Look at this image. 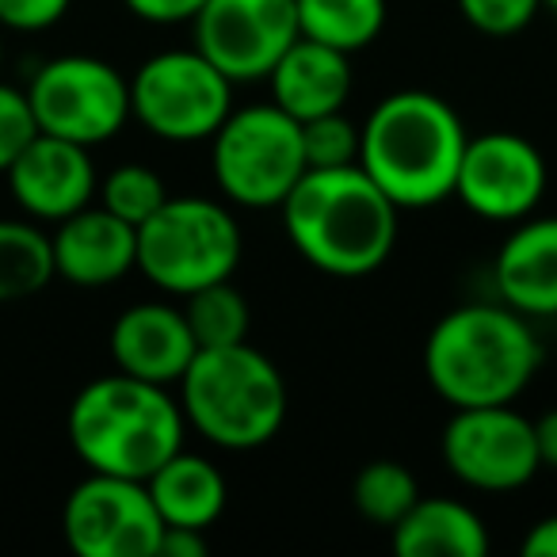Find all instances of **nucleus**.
Returning <instances> with one entry per match:
<instances>
[{"mask_svg":"<svg viewBox=\"0 0 557 557\" xmlns=\"http://www.w3.org/2000/svg\"><path fill=\"white\" fill-rule=\"evenodd\" d=\"M298 256L321 275L363 278L394 256L401 210L359 164L306 169L278 207Z\"/></svg>","mask_w":557,"mask_h":557,"instance_id":"nucleus-1","label":"nucleus"},{"mask_svg":"<svg viewBox=\"0 0 557 557\" xmlns=\"http://www.w3.org/2000/svg\"><path fill=\"white\" fill-rule=\"evenodd\" d=\"M542 367L531 318L511 306L466 302L447 310L424 341V379L450 409L516 405Z\"/></svg>","mask_w":557,"mask_h":557,"instance_id":"nucleus-2","label":"nucleus"},{"mask_svg":"<svg viewBox=\"0 0 557 557\" xmlns=\"http://www.w3.org/2000/svg\"><path fill=\"white\" fill-rule=\"evenodd\" d=\"M359 126V169L394 199L397 210H428L455 199L470 131L443 96L401 88L382 96Z\"/></svg>","mask_w":557,"mask_h":557,"instance_id":"nucleus-3","label":"nucleus"},{"mask_svg":"<svg viewBox=\"0 0 557 557\" xmlns=\"http://www.w3.org/2000/svg\"><path fill=\"white\" fill-rule=\"evenodd\" d=\"M65 435L88 473L146 481L184 447L187 420L169 386L115 371L81 386L65 412Z\"/></svg>","mask_w":557,"mask_h":557,"instance_id":"nucleus-4","label":"nucleus"},{"mask_svg":"<svg viewBox=\"0 0 557 557\" xmlns=\"http://www.w3.org/2000/svg\"><path fill=\"white\" fill-rule=\"evenodd\" d=\"M180 409L199 440L218 450L268 447L287 424V379L252 344L199 348L180 379Z\"/></svg>","mask_w":557,"mask_h":557,"instance_id":"nucleus-5","label":"nucleus"},{"mask_svg":"<svg viewBox=\"0 0 557 557\" xmlns=\"http://www.w3.org/2000/svg\"><path fill=\"white\" fill-rule=\"evenodd\" d=\"M245 252V233L230 207L207 195H169L138 225V271L164 295H191L233 278Z\"/></svg>","mask_w":557,"mask_h":557,"instance_id":"nucleus-6","label":"nucleus"},{"mask_svg":"<svg viewBox=\"0 0 557 557\" xmlns=\"http://www.w3.org/2000/svg\"><path fill=\"white\" fill-rule=\"evenodd\" d=\"M210 172L233 207L278 210L306 176L302 123L278 103L233 108L210 138Z\"/></svg>","mask_w":557,"mask_h":557,"instance_id":"nucleus-7","label":"nucleus"},{"mask_svg":"<svg viewBox=\"0 0 557 557\" xmlns=\"http://www.w3.org/2000/svg\"><path fill=\"white\" fill-rule=\"evenodd\" d=\"M233 111V81L199 47L157 50L131 73V119L157 141H210Z\"/></svg>","mask_w":557,"mask_h":557,"instance_id":"nucleus-8","label":"nucleus"},{"mask_svg":"<svg viewBox=\"0 0 557 557\" xmlns=\"http://www.w3.org/2000/svg\"><path fill=\"white\" fill-rule=\"evenodd\" d=\"M35 126L77 146H103L131 123V77L92 54H62L35 70L27 85Z\"/></svg>","mask_w":557,"mask_h":557,"instance_id":"nucleus-9","label":"nucleus"},{"mask_svg":"<svg viewBox=\"0 0 557 557\" xmlns=\"http://www.w3.org/2000/svg\"><path fill=\"white\" fill-rule=\"evenodd\" d=\"M440 455L450 478L478 493H516L542 470L534 420L516 405L455 409L443 428Z\"/></svg>","mask_w":557,"mask_h":557,"instance_id":"nucleus-10","label":"nucleus"},{"mask_svg":"<svg viewBox=\"0 0 557 557\" xmlns=\"http://www.w3.org/2000/svg\"><path fill=\"white\" fill-rule=\"evenodd\" d=\"M62 534L77 557H157L164 519L146 481L88 473L65 496Z\"/></svg>","mask_w":557,"mask_h":557,"instance_id":"nucleus-11","label":"nucleus"},{"mask_svg":"<svg viewBox=\"0 0 557 557\" xmlns=\"http://www.w3.org/2000/svg\"><path fill=\"white\" fill-rule=\"evenodd\" d=\"M195 47L233 81H268L275 62L295 47L298 0H207L191 20Z\"/></svg>","mask_w":557,"mask_h":557,"instance_id":"nucleus-12","label":"nucleus"},{"mask_svg":"<svg viewBox=\"0 0 557 557\" xmlns=\"http://www.w3.org/2000/svg\"><path fill=\"white\" fill-rule=\"evenodd\" d=\"M549 184L542 149L516 131H488L466 141L455 199L481 222L516 225L534 214Z\"/></svg>","mask_w":557,"mask_h":557,"instance_id":"nucleus-13","label":"nucleus"},{"mask_svg":"<svg viewBox=\"0 0 557 557\" xmlns=\"http://www.w3.org/2000/svg\"><path fill=\"white\" fill-rule=\"evenodd\" d=\"M4 180H9L16 207L27 218H35V222L50 225H58L62 218L88 207L96 199V187H100L92 149L42 131L27 141L24 153L4 172Z\"/></svg>","mask_w":557,"mask_h":557,"instance_id":"nucleus-14","label":"nucleus"},{"mask_svg":"<svg viewBox=\"0 0 557 557\" xmlns=\"http://www.w3.org/2000/svg\"><path fill=\"white\" fill-rule=\"evenodd\" d=\"M54 275L77 290H103L138 271V230L100 202L62 218L50 233Z\"/></svg>","mask_w":557,"mask_h":557,"instance_id":"nucleus-15","label":"nucleus"},{"mask_svg":"<svg viewBox=\"0 0 557 557\" xmlns=\"http://www.w3.org/2000/svg\"><path fill=\"white\" fill-rule=\"evenodd\" d=\"M108 351L115 371L157 386H180L191 359L199 356V344L184 318V306L134 302L111 325Z\"/></svg>","mask_w":557,"mask_h":557,"instance_id":"nucleus-16","label":"nucleus"},{"mask_svg":"<svg viewBox=\"0 0 557 557\" xmlns=\"http://www.w3.org/2000/svg\"><path fill=\"white\" fill-rule=\"evenodd\" d=\"M496 298L531 321L557 318V214L511 225L493 260Z\"/></svg>","mask_w":557,"mask_h":557,"instance_id":"nucleus-17","label":"nucleus"},{"mask_svg":"<svg viewBox=\"0 0 557 557\" xmlns=\"http://www.w3.org/2000/svg\"><path fill=\"white\" fill-rule=\"evenodd\" d=\"M268 85L271 103H278L298 123L329 115V111H344L351 96V54L298 35L295 47L268 73Z\"/></svg>","mask_w":557,"mask_h":557,"instance_id":"nucleus-18","label":"nucleus"},{"mask_svg":"<svg viewBox=\"0 0 557 557\" xmlns=\"http://www.w3.org/2000/svg\"><path fill=\"white\" fill-rule=\"evenodd\" d=\"M146 488L161 511L164 527H191V531L214 527L225 511V500H230V485H225V473L218 470V462L187 447H180L169 462L157 466L146 478Z\"/></svg>","mask_w":557,"mask_h":557,"instance_id":"nucleus-19","label":"nucleus"},{"mask_svg":"<svg viewBox=\"0 0 557 557\" xmlns=\"http://www.w3.org/2000/svg\"><path fill=\"white\" fill-rule=\"evenodd\" d=\"M401 557H485L488 527L470 504L450 496H420L409 516L389 531Z\"/></svg>","mask_w":557,"mask_h":557,"instance_id":"nucleus-20","label":"nucleus"},{"mask_svg":"<svg viewBox=\"0 0 557 557\" xmlns=\"http://www.w3.org/2000/svg\"><path fill=\"white\" fill-rule=\"evenodd\" d=\"M54 245L35 218H0V306L24 302L54 283Z\"/></svg>","mask_w":557,"mask_h":557,"instance_id":"nucleus-21","label":"nucleus"},{"mask_svg":"<svg viewBox=\"0 0 557 557\" xmlns=\"http://www.w3.org/2000/svg\"><path fill=\"white\" fill-rule=\"evenodd\" d=\"M386 12V0H298V27L306 39L359 54L382 35Z\"/></svg>","mask_w":557,"mask_h":557,"instance_id":"nucleus-22","label":"nucleus"},{"mask_svg":"<svg viewBox=\"0 0 557 557\" xmlns=\"http://www.w3.org/2000/svg\"><path fill=\"white\" fill-rule=\"evenodd\" d=\"M417 500H420L417 473L405 462H397V458H374L351 481V504H356V511L367 523L386 527V531H394Z\"/></svg>","mask_w":557,"mask_h":557,"instance_id":"nucleus-23","label":"nucleus"},{"mask_svg":"<svg viewBox=\"0 0 557 557\" xmlns=\"http://www.w3.org/2000/svg\"><path fill=\"white\" fill-rule=\"evenodd\" d=\"M184 318L199 348H230V344L248 341L252 306L233 287V278H222V283L184 295Z\"/></svg>","mask_w":557,"mask_h":557,"instance_id":"nucleus-24","label":"nucleus"},{"mask_svg":"<svg viewBox=\"0 0 557 557\" xmlns=\"http://www.w3.org/2000/svg\"><path fill=\"white\" fill-rule=\"evenodd\" d=\"M96 195H100L103 210H111L115 218H123V222H131L134 230H138L149 214H157V210L164 207L169 184H164L161 172L149 169V164L126 161V164H115V169L100 180Z\"/></svg>","mask_w":557,"mask_h":557,"instance_id":"nucleus-25","label":"nucleus"},{"mask_svg":"<svg viewBox=\"0 0 557 557\" xmlns=\"http://www.w3.org/2000/svg\"><path fill=\"white\" fill-rule=\"evenodd\" d=\"M302 149H306V169H344V164H359L363 126L351 123L344 111L306 119Z\"/></svg>","mask_w":557,"mask_h":557,"instance_id":"nucleus-26","label":"nucleus"},{"mask_svg":"<svg viewBox=\"0 0 557 557\" xmlns=\"http://www.w3.org/2000/svg\"><path fill=\"white\" fill-rule=\"evenodd\" d=\"M462 20L485 39H511L523 35L546 9L542 0H455Z\"/></svg>","mask_w":557,"mask_h":557,"instance_id":"nucleus-27","label":"nucleus"},{"mask_svg":"<svg viewBox=\"0 0 557 557\" xmlns=\"http://www.w3.org/2000/svg\"><path fill=\"white\" fill-rule=\"evenodd\" d=\"M35 134H39V126H35L27 88L4 85V81H0V176L12 169V161L24 153V146Z\"/></svg>","mask_w":557,"mask_h":557,"instance_id":"nucleus-28","label":"nucleus"},{"mask_svg":"<svg viewBox=\"0 0 557 557\" xmlns=\"http://www.w3.org/2000/svg\"><path fill=\"white\" fill-rule=\"evenodd\" d=\"M73 0H0V27L4 32L35 35L65 20Z\"/></svg>","mask_w":557,"mask_h":557,"instance_id":"nucleus-29","label":"nucleus"},{"mask_svg":"<svg viewBox=\"0 0 557 557\" xmlns=\"http://www.w3.org/2000/svg\"><path fill=\"white\" fill-rule=\"evenodd\" d=\"M202 4H207V0H123V9L131 12V16H138L141 24H153V27L191 24Z\"/></svg>","mask_w":557,"mask_h":557,"instance_id":"nucleus-30","label":"nucleus"},{"mask_svg":"<svg viewBox=\"0 0 557 557\" xmlns=\"http://www.w3.org/2000/svg\"><path fill=\"white\" fill-rule=\"evenodd\" d=\"M157 554L161 557H202L207 554V531H191V527H164Z\"/></svg>","mask_w":557,"mask_h":557,"instance_id":"nucleus-31","label":"nucleus"},{"mask_svg":"<svg viewBox=\"0 0 557 557\" xmlns=\"http://www.w3.org/2000/svg\"><path fill=\"white\" fill-rule=\"evenodd\" d=\"M519 554L527 557H557V516H546L527 531V539L519 542Z\"/></svg>","mask_w":557,"mask_h":557,"instance_id":"nucleus-32","label":"nucleus"},{"mask_svg":"<svg viewBox=\"0 0 557 557\" xmlns=\"http://www.w3.org/2000/svg\"><path fill=\"white\" fill-rule=\"evenodd\" d=\"M534 443H539L542 470H557V409L542 412L534 420Z\"/></svg>","mask_w":557,"mask_h":557,"instance_id":"nucleus-33","label":"nucleus"},{"mask_svg":"<svg viewBox=\"0 0 557 557\" xmlns=\"http://www.w3.org/2000/svg\"><path fill=\"white\" fill-rule=\"evenodd\" d=\"M542 4H546L549 12H557V0H542Z\"/></svg>","mask_w":557,"mask_h":557,"instance_id":"nucleus-34","label":"nucleus"},{"mask_svg":"<svg viewBox=\"0 0 557 557\" xmlns=\"http://www.w3.org/2000/svg\"><path fill=\"white\" fill-rule=\"evenodd\" d=\"M0 65H4V47H0Z\"/></svg>","mask_w":557,"mask_h":557,"instance_id":"nucleus-35","label":"nucleus"}]
</instances>
